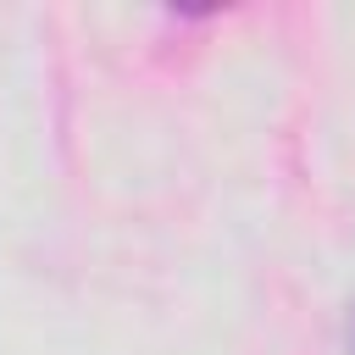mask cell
<instances>
[{
  "label": "cell",
  "instance_id": "cell-1",
  "mask_svg": "<svg viewBox=\"0 0 355 355\" xmlns=\"http://www.w3.org/2000/svg\"><path fill=\"white\" fill-rule=\"evenodd\" d=\"M349 355H355V316H349Z\"/></svg>",
  "mask_w": 355,
  "mask_h": 355
}]
</instances>
